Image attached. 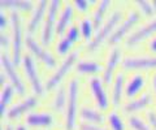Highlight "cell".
I'll use <instances>...</instances> for the list:
<instances>
[{
  "mask_svg": "<svg viewBox=\"0 0 156 130\" xmlns=\"http://www.w3.org/2000/svg\"><path fill=\"white\" fill-rule=\"evenodd\" d=\"M122 61V48L120 44L112 46L108 51L105 59V64H104V70L101 73V78H103L105 86L112 85V81L115 78V70L117 68V65L121 64Z\"/></svg>",
  "mask_w": 156,
  "mask_h": 130,
  "instance_id": "cell-15",
  "label": "cell"
},
{
  "mask_svg": "<svg viewBox=\"0 0 156 130\" xmlns=\"http://www.w3.org/2000/svg\"><path fill=\"white\" fill-rule=\"evenodd\" d=\"M125 83H126V76L124 70H119L115 74V78L112 81V89H111V103L112 108L119 109L124 103L125 96Z\"/></svg>",
  "mask_w": 156,
  "mask_h": 130,
  "instance_id": "cell-19",
  "label": "cell"
},
{
  "mask_svg": "<svg viewBox=\"0 0 156 130\" xmlns=\"http://www.w3.org/2000/svg\"><path fill=\"white\" fill-rule=\"evenodd\" d=\"M147 47H148V50H150V52H152L154 55H156V34L151 38V39L148 40V43H147Z\"/></svg>",
  "mask_w": 156,
  "mask_h": 130,
  "instance_id": "cell-37",
  "label": "cell"
},
{
  "mask_svg": "<svg viewBox=\"0 0 156 130\" xmlns=\"http://www.w3.org/2000/svg\"><path fill=\"white\" fill-rule=\"evenodd\" d=\"M107 124L111 130H126V122L119 109L112 108L107 112Z\"/></svg>",
  "mask_w": 156,
  "mask_h": 130,
  "instance_id": "cell-28",
  "label": "cell"
},
{
  "mask_svg": "<svg viewBox=\"0 0 156 130\" xmlns=\"http://www.w3.org/2000/svg\"><path fill=\"white\" fill-rule=\"evenodd\" d=\"M25 44L29 48L30 54L33 56L38 57V59L41 60L43 64L47 66V68H55L56 69L57 59L55 57V55H53L51 51H48L46 47H43L41 43L35 39V37H34V35L26 34V37H25Z\"/></svg>",
  "mask_w": 156,
  "mask_h": 130,
  "instance_id": "cell-13",
  "label": "cell"
},
{
  "mask_svg": "<svg viewBox=\"0 0 156 130\" xmlns=\"http://www.w3.org/2000/svg\"><path fill=\"white\" fill-rule=\"evenodd\" d=\"M80 116L81 121L90 122V124H98V125H104L107 122V114L103 113V111H100L99 108H94L91 105L83 104L80 108Z\"/></svg>",
  "mask_w": 156,
  "mask_h": 130,
  "instance_id": "cell-23",
  "label": "cell"
},
{
  "mask_svg": "<svg viewBox=\"0 0 156 130\" xmlns=\"http://www.w3.org/2000/svg\"><path fill=\"white\" fill-rule=\"evenodd\" d=\"M2 9H11L17 12H31L35 3L31 0H2L0 2Z\"/></svg>",
  "mask_w": 156,
  "mask_h": 130,
  "instance_id": "cell-26",
  "label": "cell"
},
{
  "mask_svg": "<svg viewBox=\"0 0 156 130\" xmlns=\"http://www.w3.org/2000/svg\"><path fill=\"white\" fill-rule=\"evenodd\" d=\"M66 98H68V86L66 85H58L55 90L53 98L51 100V108H52L53 112H56V113L65 112Z\"/></svg>",
  "mask_w": 156,
  "mask_h": 130,
  "instance_id": "cell-24",
  "label": "cell"
},
{
  "mask_svg": "<svg viewBox=\"0 0 156 130\" xmlns=\"http://www.w3.org/2000/svg\"><path fill=\"white\" fill-rule=\"evenodd\" d=\"M133 4L135 5V8L140 12L142 16H147V17L156 16V14H155L156 11H155V8H154L152 2H148V0H135Z\"/></svg>",
  "mask_w": 156,
  "mask_h": 130,
  "instance_id": "cell-31",
  "label": "cell"
},
{
  "mask_svg": "<svg viewBox=\"0 0 156 130\" xmlns=\"http://www.w3.org/2000/svg\"><path fill=\"white\" fill-rule=\"evenodd\" d=\"M156 33V16L151 17L147 22H144L143 25L136 26L130 34L125 38L124 46L128 48H133L135 46H138L143 39H146L147 37L152 35Z\"/></svg>",
  "mask_w": 156,
  "mask_h": 130,
  "instance_id": "cell-16",
  "label": "cell"
},
{
  "mask_svg": "<svg viewBox=\"0 0 156 130\" xmlns=\"http://www.w3.org/2000/svg\"><path fill=\"white\" fill-rule=\"evenodd\" d=\"M0 59H2L3 72L8 77L9 82L14 86L17 94L21 96V98H25V96H26V85L22 81L21 76H20V73H18L17 65L14 64L13 60H12V57L9 56V54H8V52H5V51H2Z\"/></svg>",
  "mask_w": 156,
  "mask_h": 130,
  "instance_id": "cell-9",
  "label": "cell"
},
{
  "mask_svg": "<svg viewBox=\"0 0 156 130\" xmlns=\"http://www.w3.org/2000/svg\"><path fill=\"white\" fill-rule=\"evenodd\" d=\"M140 18H142V14H140V12L136 8L129 9L128 13H126V16L124 17L122 22L119 23V26L115 29V31L112 33V35L109 37L108 42H107V46L112 47V46L119 44V42L122 39V38H126L130 34L131 29L138 25Z\"/></svg>",
  "mask_w": 156,
  "mask_h": 130,
  "instance_id": "cell-5",
  "label": "cell"
},
{
  "mask_svg": "<svg viewBox=\"0 0 156 130\" xmlns=\"http://www.w3.org/2000/svg\"><path fill=\"white\" fill-rule=\"evenodd\" d=\"M68 86V98H66V107L64 112V126L65 130H77V117L80 113V90H81V81L78 74H73L66 82Z\"/></svg>",
  "mask_w": 156,
  "mask_h": 130,
  "instance_id": "cell-1",
  "label": "cell"
},
{
  "mask_svg": "<svg viewBox=\"0 0 156 130\" xmlns=\"http://www.w3.org/2000/svg\"><path fill=\"white\" fill-rule=\"evenodd\" d=\"M27 128L51 130L56 124V117L52 111H30L23 116Z\"/></svg>",
  "mask_w": 156,
  "mask_h": 130,
  "instance_id": "cell-10",
  "label": "cell"
},
{
  "mask_svg": "<svg viewBox=\"0 0 156 130\" xmlns=\"http://www.w3.org/2000/svg\"><path fill=\"white\" fill-rule=\"evenodd\" d=\"M9 23H11V17H8L5 14V11L2 9V12H0V27H2V31H4V29H5Z\"/></svg>",
  "mask_w": 156,
  "mask_h": 130,
  "instance_id": "cell-36",
  "label": "cell"
},
{
  "mask_svg": "<svg viewBox=\"0 0 156 130\" xmlns=\"http://www.w3.org/2000/svg\"><path fill=\"white\" fill-rule=\"evenodd\" d=\"M77 130H108L104 125H98V124H90L85 121H80L77 125Z\"/></svg>",
  "mask_w": 156,
  "mask_h": 130,
  "instance_id": "cell-33",
  "label": "cell"
},
{
  "mask_svg": "<svg viewBox=\"0 0 156 130\" xmlns=\"http://www.w3.org/2000/svg\"><path fill=\"white\" fill-rule=\"evenodd\" d=\"M11 29H12V46L11 57L13 62L18 65L22 60V20L17 11H11Z\"/></svg>",
  "mask_w": 156,
  "mask_h": 130,
  "instance_id": "cell-6",
  "label": "cell"
},
{
  "mask_svg": "<svg viewBox=\"0 0 156 130\" xmlns=\"http://www.w3.org/2000/svg\"><path fill=\"white\" fill-rule=\"evenodd\" d=\"M121 68L124 72L156 69V55H128L122 57Z\"/></svg>",
  "mask_w": 156,
  "mask_h": 130,
  "instance_id": "cell-11",
  "label": "cell"
},
{
  "mask_svg": "<svg viewBox=\"0 0 156 130\" xmlns=\"http://www.w3.org/2000/svg\"><path fill=\"white\" fill-rule=\"evenodd\" d=\"M146 76L142 72H136L133 73L129 78H126L125 83V98L126 99H133L135 96H138L139 93L146 87Z\"/></svg>",
  "mask_w": 156,
  "mask_h": 130,
  "instance_id": "cell-21",
  "label": "cell"
},
{
  "mask_svg": "<svg viewBox=\"0 0 156 130\" xmlns=\"http://www.w3.org/2000/svg\"><path fill=\"white\" fill-rule=\"evenodd\" d=\"M61 7L62 3L60 0H51L50 4H48V9L41 30V44L43 47H48L52 44L53 37L56 35V25Z\"/></svg>",
  "mask_w": 156,
  "mask_h": 130,
  "instance_id": "cell-3",
  "label": "cell"
},
{
  "mask_svg": "<svg viewBox=\"0 0 156 130\" xmlns=\"http://www.w3.org/2000/svg\"><path fill=\"white\" fill-rule=\"evenodd\" d=\"M21 62H22V68H23V72H25V76L27 77V81L33 90V94L37 96L43 95L46 89L41 79V76H39L38 66H37L34 56L31 54H23Z\"/></svg>",
  "mask_w": 156,
  "mask_h": 130,
  "instance_id": "cell-7",
  "label": "cell"
},
{
  "mask_svg": "<svg viewBox=\"0 0 156 130\" xmlns=\"http://www.w3.org/2000/svg\"><path fill=\"white\" fill-rule=\"evenodd\" d=\"M87 85H89L90 93L94 98L96 108H99L100 111H109L111 98L105 90V83L101 78V76H90L87 78Z\"/></svg>",
  "mask_w": 156,
  "mask_h": 130,
  "instance_id": "cell-8",
  "label": "cell"
},
{
  "mask_svg": "<svg viewBox=\"0 0 156 130\" xmlns=\"http://www.w3.org/2000/svg\"><path fill=\"white\" fill-rule=\"evenodd\" d=\"M112 7V2L111 0H100V2H96L95 4V8L92 9V13H91V20L94 22V26H95V31L99 29L104 20V16L108 12V9Z\"/></svg>",
  "mask_w": 156,
  "mask_h": 130,
  "instance_id": "cell-25",
  "label": "cell"
},
{
  "mask_svg": "<svg viewBox=\"0 0 156 130\" xmlns=\"http://www.w3.org/2000/svg\"><path fill=\"white\" fill-rule=\"evenodd\" d=\"M152 87H154V91H155V94H156V72H155L154 76H152Z\"/></svg>",
  "mask_w": 156,
  "mask_h": 130,
  "instance_id": "cell-40",
  "label": "cell"
},
{
  "mask_svg": "<svg viewBox=\"0 0 156 130\" xmlns=\"http://www.w3.org/2000/svg\"><path fill=\"white\" fill-rule=\"evenodd\" d=\"M126 121H128V125L133 130H154L151 128V125L147 122V120L142 118L138 114H129V116H126Z\"/></svg>",
  "mask_w": 156,
  "mask_h": 130,
  "instance_id": "cell-30",
  "label": "cell"
},
{
  "mask_svg": "<svg viewBox=\"0 0 156 130\" xmlns=\"http://www.w3.org/2000/svg\"><path fill=\"white\" fill-rule=\"evenodd\" d=\"M95 4H96V2H87V0H76V2H73L74 9L81 14L82 17L87 16L91 5H95Z\"/></svg>",
  "mask_w": 156,
  "mask_h": 130,
  "instance_id": "cell-32",
  "label": "cell"
},
{
  "mask_svg": "<svg viewBox=\"0 0 156 130\" xmlns=\"http://www.w3.org/2000/svg\"><path fill=\"white\" fill-rule=\"evenodd\" d=\"M48 4H50V2H47V0H39V2L35 3L30 17H29V20H27L26 34L34 35L35 31L38 30V27L43 25V21H44L47 9H48Z\"/></svg>",
  "mask_w": 156,
  "mask_h": 130,
  "instance_id": "cell-18",
  "label": "cell"
},
{
  "mask_svg": "<svg viewBox=\"0 0 156 130\" xmlns=\"http://www.w3.org/2000/svg\"><path fill=\"white\" fill-rule=\"evenodd\" d=\"M146 120H147V122L151 125V128L154 130H156V111L154 109H147L146 111Z\"/></svg>",
  "mask_w": 156,
  "mask_h": 130,
  "instance_id": "cell-34",
  "label": "cell"
},
{
  "mask_svg": "<svg viewBox=\"0 0 156 130\" xmlns=\"http://www.w3.org/2000/svg\"><path fill=\"white\" fill-rule=\"evenodd\" d=\"M74 12H76V9H74L73 3H69V2L62 3L61 11H60V14H58V18H57L56 37H58V38L62 37L72 23H74V21H73Z\"/></svg>",
  "mask_w": 156,
  "mask_h": 130,
  "instance_id": "cell-20",
  "label": "cell"
},
{
  "mask_svg": "<svg viewBox=\"0 0 156 130\" xmlns=\"http://www.w3.org/2000/svg\"><path fill=\"white\" fill-rule=\"evenodd\" d=\"M81 50H82V47L74 48V50H73L70 54H68L64 57V59L61 60L60 65H57L56 69L53 70V73L46 79V82H44L46 91H50L52 89H55V87H57V86L61 83V79L66 76L68 72H69L72 68H74L77 60L80 59V52H81Z\"/></svg>",
  "mask_w": 156,
  "mask_h": 130,
  "instance_id": "cell-4",
  "label": "cell"
},
{
  "mask_svg": "<svg viewBox=\"0 0 156 130\" xmlns=\"http://www.w3.org/2000/svg\"><path fill=\"white\" fill-rule=\"evenodd\" d=\"M152 100L154 99H152V95H151L150 91H144V93H142L138 96H135V98L128 99L126 102H124L120 109L125 116L135 114V112H139V111L150 107L151 103H152Z\"/></svg>",
  "mask_w": 156,
  "mask_h": 130,
  "instance_id": "cell-17",
  "label": "cell"
},
{
  "mask_svg": "<svg viewBox=\"0 0 156 130\" xmlns=\"http://www.w3.org/2000/svg\"><path fill=\"white\" fill-rule=\"evenodd\" d=\"M74 70L77 72V74H87V76H96L99 72L104 70V66L101 65V62L99 60L91 59V57H83V59H78Z\"/></svg>",
  "mask_w": 156,
  "mask_h": 130,
  "instance_id": "cell-22",
  "label": "cell"
},
{
  "mask_svg": "<svg viewBox=\"0 0 156 130\" xmlns=\"http://www.w3.org/2000/svg\"><path fill=\"white\" fill-rule=\"evenodd\" d=\"M122 18H124L122 8H115L113 11H112V13H109L108 16H107L103 25L95 31L92 39L89 43H85V46L82 48H85L86 52H92V51L98 50V48L104 43V40L108 42L109 37L112 35V33L115 31V29L119 26V23Z\"/></svg>",
  "mask_w": 156,
  "mask_h": 130,
  "instance_id": "cell-2",
  "label": "cell"
},
{
  "mask_svg": "<svg viewBox=\"0 0 156 130\" xmlns=\"http://www.w3.org/2000/svg\"><path fill=\"white\" fill-rule=\"evenodd\" d=\"M38 103H39V98L37 95H29V96H25V98H21L8 108L3 118H7L8 121L17 120L20 117L25 116L27 112L33 111V108H35Z\"/></svg>",
  "mask_w": 156,
  "mask_h": 130,
  "instance_id": "cell-14",
  "label": "cell"
},
{
  "mask_svg": "<svg viewBox=\"0 0 156 130\" xmlns=\"http://www.w3.org/2000/svg\"><path fill=\"white\" fill-rule=\"evenodd\" d=\"M2 130H14V125H13L11 121L3 122V125H2Z\"/></svg>",
  "mask_w": 156,
  "mask_h": 130,
  "instance_id": "cell-38",
  "label": "cell"
},
{
  "mask_svg": "<svg viewBox=\"0 0 156 130\" xmlns=\"http://www.w3.org/2000/svg\"><path fill=\"white\" fill-rule=\"evenodd\" d=\"M81 29H80V25L77 22L72 23L69 26V29L65 31V34L60 37L58 39L56 40V44H55V52L58 55V56H62L65 57L68 54H70L73 51L72 47L74 44L76 42L81 40Z\"/></svg>",
  "mask_w": 156,
  "mask_h": 130,
  "instance_id": "cell-12",
  "label": "cell"
},
{
  "mask_svg": "<svg viewBox=\"0 0 156 130\" xmlns=\"http://www.w3.org/2000/svg\"><path fill=\"white\" fill-rule=\"evenodd\" d=\"M78 25H80L81 35H82V38H83L85 43H89L95 34V26H94V22H92L91 17L90 16L81 17V21L78 22Z\"/></svg>",
  "mask_w": 156,
  "mask_h": 130,
  "instance_id": "cell-29",
  "label": "cell"
},
{
  "mask_svg": "<svg viewBox=\"0 0 156 130\" xmlns=\"http://www.w3.org/2000/svg\"><path fill=\"white\" fill-rule=\"evenodd\" d=\"M152 4H154V8H155V11H156V0H152Z\"/></svg>",
  "mask_w": 156,
  "mask_h": 130,
  "instance_id": "cell-41",
  "label": "cell"
},
{
  "mask_svg": "<svg viewBox=\"0 0 156 130\" xmlns=\"http://www.w3.org/2000/svg\"><path fill=\"white\" fill-rule=\"evenodd\" d=\"M14 130H29V128L26 126L25 124L18 122V124H16V126H14Z\"/></svg>",
  "mask_w": 156,
  "mask_h": 130,
  "instance_id": "cell-39",
  "label": "cell"
},
{
  "mask_svg": "<svg viewBox=\"0 0 156 130\" xmlns=\"http://www.w3.org/2000/svg\"><path fill=\"white\" fill-rule=\"evenodd\" d=\"M0 39H2V48L3 51L8 52V46H12V38H9L8 34H5V31H2V35H0Z\"/></svg>",
  "mask_w": 156,
  "mask_h": 130,
  "instance_id": "cell-35",
  "label": "cell"
},
{
  "mask_svg": "<svg viewBox=\"0 0 156 130\" xmlns=\"http://www.w3.org/2000/svg\"><path fill=\"white\" fill-rule=\"evenodd\" d=\"M14 93H17V91L11 82H8L4 86H2V94H0V111H2V116L5 114L8 108L12 105L11 100L13 98Z\"/></svg>",
  "mask_w": 156,
  "mask_h": 130,
  "instance_id": "cell-27",
  "label": "cell"
}]
</instances>
